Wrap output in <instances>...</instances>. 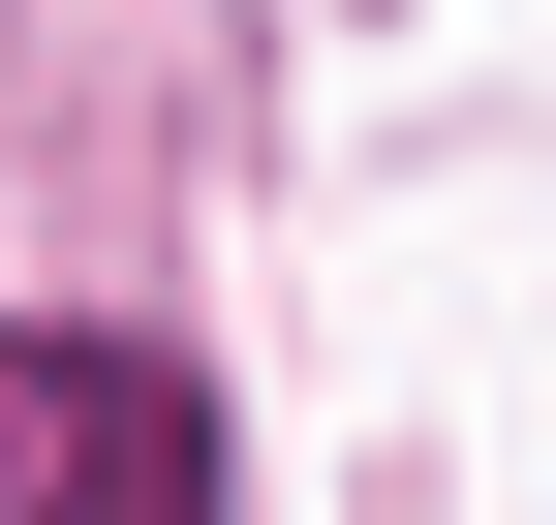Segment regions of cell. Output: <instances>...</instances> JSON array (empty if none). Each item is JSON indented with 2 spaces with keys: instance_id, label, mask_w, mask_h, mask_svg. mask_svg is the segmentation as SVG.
<instances>
[{
  "instance_id": "6da1fadb",
  "label": "cell",
  "mask_w": 556,
  "mask_h": 525,
  "mask_svg": "<svg viewBox=\"0 0 556 525\" xmlns=\"http://www.w3.org/2000/svg\"><path fill=\"white\" fill-rule=\"evenodd\" d=\"M0 525H217V371L124 309H0Z\"/></svg>"
}]
</instances>
